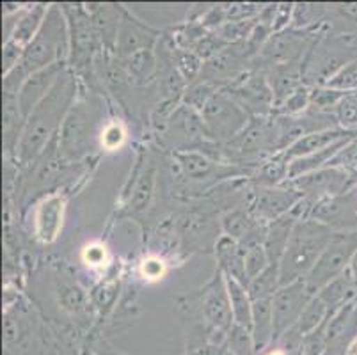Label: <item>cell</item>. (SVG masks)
I'll use <instances>...</instances> for the list:
<instances>
[{
	"mask_svg": "<svg viewBox=\"0 0 357 355\" xmlns=\"http://www.w3.org/2000/svg\"><path fill=\"white\" fill-rule=\"evenodd\" d=\"M79 93V77L68 66L63 75L57 78L50 93L25 119L24 133H22V139L15 153V162L18 167H29L55 137L59 135L61 126H63Z\"/></svg>",
	"mask_w": 357,
	"mask_h": 355,
	"instance_id": "obj_1",
	"label": "cell"
},
{
	"mask_svg": "<svg viewBox=\"0 0 357 355\" xmlns=\"http://www.w3.org/2000/svg\"><path fill=\"white\" fill-rule=\"evenodd\" d=\"M70 61V31L61 4L48 8L47 18L38 36L25 48L24 57L15 70L2 78V94L18 96L22 86L36 71L45 70L52 64Z\"/></svg>",
	"mask_w": 357,
	"mask_h": 355,
	"instance_id": "obj_2",
	"label": "cell"
},
{
	"mask_svg": "<svg viewBox=\"0 0 357 355\" xmlns=\"http://www.w3.org/2000/svg\"><path fill=\"white\" fill-rule=\"evenodd\" d=\"M98 93H79L59 132V151L64 160L82 164L102 146L105 109Z\"/></svg>",
	"mask_w": 357,
	"mask_h": 355,
	"instance_id": "obj_3",
	"label": "cell"
},
{
	"mask_svg": "<svg viewBox=\"0 0 357 355\" xmlns=\"http://www.w3.org/2000/svg\"><path fill=\"white\" fill-rule=\"evenodd\" d=\"M169 164L173 167L174 192L185 197L210 194L213 188L226 181L251 178L252 174L251 169L217 162L199 151L171 153Z\"/></svg>",
	"mask_w": 357,
	"mask_h": 355,
	"instance_id": "obj_4",
	"label": "cell"
},
{
	"mask_svg": "<svg viewBox=\"0 0 357 355\" xmlns=\"http://www.w3.org/2000/svg\"><path fill=\"white\" fill-rule=\"evenodd\" d=\"M333 234L334 231L331 227L317 220H298L291 231L283 258L279 262V285L288 286L291 282L306 281Z\"/></svg>",
	"mask_w": 357,
	"mask_h": 355,
	"instance_id": "obj_5",
	"label": "cell"
},
{
	"mask_svg": "<svg viewBox=\"0 0 357 355\" xmlns=\"http://www.w3.org/2000/svg\"><path fill=\"white\" fill-rule=\"evenodd\" d=\"M357 57V32L324 31L317 36L303 64V80L317 87Z\"/></svg>",
	"mask_w": 357,
	"mask_h": 355,
	"instance_id": "obj_6",
	"label": "cell"
},
{
	"mask_svg": "<svg viewBox=\"0 0 357 355\" xmlns=\"http://www.w3.org/2000/svg\"><path fill=\"white\" fill-rule=\"evenodd\" d=\"M70 31V61L68 66L79 78H95L96 61L103 45L93 16L84 4H61Z\"/></svg>",
	"mask_w": 357,
	"mask_h": 355,
	"instance_id": "obj_7",
	"label": "cell"
},
{
	"mask_svg": "<svg viewBox=\"0 0 357 355\" xmlns=\"http://www.w3.org/2000/svg\"><path fill=\"white\" fill-rule=\"evenodd\" d=\"M75 165L71 162L64 160L59 151V135L45 148L29 167L22 169L24 174L20 176L22 180H16V192H20L22 201L34 199L40 194H54V188L61 187L64 181L71 180L75 171Z\"/></svg>",
	"mask_w": 357,
	"mask_h": 355,
	"instance_id": "obj_8",
	"label": "cell"
},
{
	"mask_svg": "<svg viewBox=\"0 0 357 355\" xmlns=\"http://www.w3.org/2000/svg\"><path fill=\"white\" fill-rule=\"evenodd\" d=\"M317 32L297 31V29H284L281 32H274L265 47L255 59L252 68L271 73L281 70H298L303 71V64L310 52L311 45L317 39Z\"/></svg>",
	"mask_w": 357,
	"mask_h": 355,
	"instance_id": "obj_9",
	"label": "cell"
},
{
	"mask_svg": "<svg viewBox=\"0 0 357 355\" xmlns=\"http://www.w3.org/2000/svg\"><path fill=\"white\" fill-rule=\"evenodd\" d=\"M160 174V160L155 149L141 148L121 194V215H139L151 206Z\"/></svg>",
	"mask_w": 357,
	"mask_h": 355,
	"instance_id": "obj_10",
	"label": "cell"
},
{
	"mask_svg": "<svg viewBox=\"0 0 357 355\" xmlns=\"http://www.w3.org/2000/svg\"><path fill=\"white\" fill-rule=\"evenodd\" d=\"M189 299L196 302V305L189 308V311L196 309V312L199 315L201 324H204L206 327L212 328V331L226 336L229 328L235 325L228 285H226L224 273L219 269H215L212 279Z\"/></svg>",
	"mask_w": 357,
	"mask_h": 355,
	"instance_id": "obj_11",
	"label": "cell"
},
{
	"mask_svg": "<svg viewBox=\"0 0 357 355\" xmlns=\"http://www.w3.org/2000/svg\"><path fill=\"white\" fill-rule=\"evenodd\" d=\"M204 132L212 142L226 146L242 132L251 117L224 91H219L201 112Z\"/></svg>",
	"mask_w": 357,
	"mask_h": 355,
	"instance_id": "obj_12",
	"label": "cell"
},
{
	"mask_svg": "<svg viewBox=\"0 0 357 355\" xmlns=\"http://www.w3.org/2000/svg\"><path fill=\"white\" fill-rule=\"evenodd\" d=\"M357 250V231L334 233L326 250L317 262L314 269L306 279V286L313 295H317L324 286L329 285L343 272H347Z\"/></svg>",
	"mask_w": 357,
	"mask_h": 355,
	"instance_id": "obj_13",
	"label": "cell"
},
{
	"mask_svg": "<svg viewBox=\"0 0 357 355\" xmlns=\"http://www.w3.org/2000/svg\"><path fill=\"white\" fill-rule=\"evenodd\" d=\"M222 91L233 98L249 117H267L274 114V93L263 71L252 68Z\"/></svg>",
	"mask_w": 357,
	"mask_h": 355,
	"instance_id": "obj_14",
	"label": "cell"
},
{
	"mask_svg": "<svg viewBox=\"0 0 357 355\" xmlns=\"http://www.w3.org/2000/svg\"><path fill=\"white\" fill-rule=\"evenodd\" d=\"M252 64H255V57L248 50L245 43L228 45L212 59L204 61L199 78L222 91L238 80L242 75L251 71Z\"/></svg>",
	"mask_w": 357,
	"mask_h": 355,
	"instance_id": "obj_15",
	"label": "cell"
},
{
	"mask_svg": "<svg viewBox=\"0 0 357 355\" xmlns=\"http://www.w3.org/2000/svg\"><path fill=\"white\" fill-rule=\"evenodd\" d=\"M301 201H303V195L287 181L279 187H251L248 206L256 219L267 226L284 215L291 213Z\"/></svg>",
	"mask_w": 357,
	"mask_h": 355,
	"instance_id": "obj_16",
	"label": "cell"
},
{
	"mask_svg": "<svg viewBox=\"0 0 357 355\" xmlns=\"http://www.w3.org/2000/svg\"><path fill=\"white\" fill-rule=\"evenodd\" d=\"M288 183L303 195V201L307 206L313 208L314 204L327 197L350 190L352 174L337 167H324L320 171L298 176L295 180H288Z\"/></svg>",
	"mask_w": 357,
	"mask_h": 355,
	"instance_id": "obj_17",
	"label": "cell"
},
{
	"mask_svg": "<svg viewBox=\"0 0 357 355\" xmlns=\"http://www.w3.org/2000/svg\"><path fill=\"white\" fill-rule=\"evenodd\" d=\"M313 299V293L307 289L306 281L291 282L288 286H281L272 299V311H274V336L272 345L278 343L288 331L297 325L301 315ZM271 345V347H272Z\"/></svg>",
	"mask_w": 357,
	"mask_h": 355,
	"instance_id": "obj_18",
	"label": "cell"
},
{
	"mask_svg": "<svg viewBox=\"0 0 357 355\" xmlns=\"http://www.w3.org/2000/svg\"><path fill=\"white\" fill-rule=\"evenodd\" d=\"M178 239L183 250L215 249V243L222 236L220 220H215L213 213L206 210H190L180 215L176 224Z\"/></svg>",
	"mask_w": 357,
	"mask_h": 355,
	"instance_id": "obj_19",
	"label": "cell"
},
{
	"mask_svg": "<svg viewBox=\"0 0 357 355\" xmlns=\"http://www.w3.org/2000/svg\"><path fill=\"white\" fill-rule=\"evenodd\" d=\"M307 219L331 227L334 233L357 231V188L352 187L343 194L317 203L311 208Z\"/></svg>",
	"mask_w": 357,
	"mask_h": 355,
	"instance_id": "obj_20",
	"label": "cell"
},
{
	"mask_svg": "<svg viewBox=\"0 0 357 355\" xmlns=\"http://www.w3.org/2000/svg\"><path fill=\"white\" fill-rule=\"evenodd\" d=\"M162 36L164 34L158 29L151 27L144 20L137 18L134 13L125 9L121 27H119L118 43H116V55L119 59H125L142 50H155Z\"/></svg>",
	"mask_w": 357,
	"mask_h": 355,
	"instance_id": "obj_21",
	"label": "cell"
},
{
	"mask_svg": "<svg viewBox=\"0 0 357 355\" xmlns=\"http://www.w3.org/2000/svg\"><path fill=\"white\" fill-rule=\"evenodd\" d=\"M220 231L224 236H229L240 246L248 243H265L267 226L259 222L249 210L248 203L226 210L220 215Z\"/></svg>",
	"mask_w": 357,
	"mask_h": 355,
	"instance_id": "obj_22",
	"label": "cell"
},
{
	"mask_svg": "<svg viewBox=\"0 0 357 355\" xmlns=\"http://www.w3.org/2000/svg\"><path fill=\"white\" fill-rule=\"evenodd\" d=\"M68 68V63H59L52 64V66L45 68V70L36 71L31 77L25 80V84L22 86L20 93L16 96L18 100V107H20L22 114L27 119L31 116L32 110L40 105V102L50 93L52 87L55 86L57 78L63 75V71Z\"/></svg>",
	"mask_w": 357,
	"mask_h": 355,
	"instance_id": "obj_23",
	"label": "cell"
},
{
	"mask_svg": "<svg viewBox=\"0 0 357 355\" xmlns=\"http://www.w3.org/2000/svg\"><path fill=\"white\" fill-rule=\"evenodd\" d=\"M66 201L59 192L48 194L36 210V236L43 243H52L63 227Z\"/></svg>",
	"mask_w": 357,
	"mask_h": 355,
	"instance_id": "obj_24",
	"label": "cell"
},
{
	"mask_svg": "<svg viewBox=\"0 0 357 355\" xmlns=\"http://www.w3.org/2000/svg\"><path fill=\"white\" fill-rule=\"evenodd\" d=\"M95 27L102 39L103 50L116 54L119 27H121L125 8L121 4H89L87 6Z\"/></svg>",
	"mask_w": 357,
	"mask_h": 355,
	"instance_id": "obj_25",
	"label": "cell"
},
{
	"mask_svg": "<svg viewBox=\"0 0 357 355\" xmlns=\"http://www.w3.org/2000/svg\"><path fill=\"white\" fill-rule=\"evenodd\" d=\"M217 259V269L226 275V278H231L235 281H238L240 285H243L245 288L249 286L248 272H245V259H243V249L238 242H235L229 236H220L219 242L215 243V249H213Z\"/></svg>",
	"mask_w": 357,
	"mask_h": 355,
	"instance_id": "obj_26",
	"label": "cell"
},
{
	"mask_svg": "<svg viewBox=\"0 0 357 355\" xmlns=\"http://www.w3.org/2000/svg\"><path fill=\"white\" fill-rule=\"evenodd\" d=\"M25 128V117L18 107V100L11 94H2V130H4L6 158L15 160V153Z\"/></svg>",
	"mask_w": 357,
	"mask_h": 355,
	"instance_id": "obj_27",
	"label": "cell"
},
{
	"mask_svg": "<svg viewBox=\"0 0 357 355\" xmlns=\"http://www.w3.org/2000/svg\"><path fill=\"white\" fill-rule=\"evenodd\" d=\"M226 336L212 331L201 322L194 324L190 331H187L185 355H231L224 345Z\"/></svg>",
	"mask_w": 357,
	"mask_h": 355,
	"instance_id": "obj_28",
	"label": "cell"
},
{
	"mask_svg": "<svg viewBox=\"0 0 357 355\" xmlns=\"http://www.w3.org/2000/svg\"><path fill=\"white\" fill-rule=\"evenodd\" d=\"M352 137H356V133H349L342 128H333V130H326V132L310 133V135L298 139V141L295 142V144H291L288 149H284L283 155L287 156L288 162H291L295 160V158L310 155V153L320 151V149H326L329 148V146L337 144V142L352 139Z\"/></svg>",
	"mask_w": 357,
	"mask_h": 355,
	"instance_id": "obj_29",
	"label": "cell"
},
{
	"mask_svg": "<svg viewBox=\"0 0 357 355\" xmlns=\"http://www.w3.org/2000/svg\"><path fill=\"white\" fill-rule=\"evenodd\" d=\"M298 220H301V217L295 211H291V213L284 215L281 219L267 224V231H265V250L268 254L271 265L279 266V262L283 258L288 242H290L291 231H294L295 224Z\"/></svg>",
	"mask_w": 357,
	"mask_h": 355,
	"instance_id": "obj_30",
	"label": "cell"
},
{
	"mask_svg": "<svg viewBox=\"0 0 357 355\" xmlns=\"http://www.w3.org/2000/svg\"><path fill=\"white\" fill-rule=\"evenodd\" d=\"M288 169H290V162L287 160V156L283 153H278L256 165L249 178V183L251 187H279L290 180Z\"/></svg>",
	"mask_w": 357,
	"mask_h": 355,
	"instance_id": "obj_31",
	"label": "cell"
},
{
	"mask_svg": "<svg viewBox=\"0 0 357 355\" xmlns=\"http://www.w3.org/2000/svg\"><path fill=\"white\" fill-rule=\"evenodd\" d=\"M317 297H320V301L327 305L331 317H333L334 312L340 311L343 305L356 301L357 286L356 282H354L349 270L343 272L342 275L334 279V281H331L327 286H324V288L317 293Z\"/></svg>",
	"mask_w": 357,
	"mask_h": 355,
	"instance_id": "obj_32",
	"label": "cell"
},
{
	"mask_svg": "<svg viewBox=\"0 0 357 355\" xmlns=\"http://www.w3.org/2000/svg\"><path fill=\"white\" fill-rule=\"evenodd\" d=\"M48 8H50V6L47 4H34L31 6V8H25L9 39L15 41L16 45H20L22 48H27L29 43H31L32 39L38 36L40 29L43 27V22L45 18H47Z\"/></svg>",
	"mask_w": 357,
	"mask_h": 355,
	"instance_id": "obj_33",
	"label": "cell"
},
{
	"mask_svg": "<svg viewBox=\"0 0 357 355\" xmlns=\"http://www.w3.org/2000/svg\"><path fill=\"white\" fill-rule=\"evenodd\" d=\"M121 64L135 86H148L149 82H155V78H157L158 64L155 50H142L134 55H128V57L121 59Z\"/></svg>",
	"mask_w": 357,
	"mask_h": 355,
	"instance_id": "obj_34",
	"label": "cell"
},
{
	"mask_svg": "<svg viewBox=\"0 0 357 355\" xmlns=\"http://www.w3.org/2000/svg\"><path fill=\"white\" fill-rule=\"evenodd\" d=\"M226 278V275H224ZM226 285H228L229 301H231V311L235 324L240 327H245L252 331V301L249 295L248 288L240 285L238 281L231 278H226Z\"/></svg>",
	"mask_w": 357,
	"mask_h": 355,
	"instance_id": "obj_35",
	"label": "cell"
},
{
	"mask_svg": "<svg viewBox=\"0 0 357 355\" xmlns=\"http://www.w3.org/2000/svg\"><path fill=\"white\" fill-rule=\"evenodd\" d=\"M171 38V36H169ZM173 41V39H171ZM173 59L174 64H176L178 71L183 77V80L187 82V86L194 84L196 80H199L201 71H203L204 61L192 50H183V48H178L173 43Z\"/></svg>",
	"mask_w": 357,
	"mask_h": 355,
	"instance_id": "obj_36",
	"label": "cell"
},
{
	"mask_svg": "<svg viewBox=\"0 0 357 355\" xmlns=\"http://www.w3.org/2000/svg\"><path fill=\"white\" fill-rule=\"evenodd\" d=\"M331 318V312L327 309V305L320 301V297L313 295V299L310 301V304L306 305V309L301 315V320L297 322L295 328H297L303 336H307L310 332L317 331L320 325L326 324Z\"/></svg>",
	"mask_w": 357,
	"mask_h": 355,
	"instance_id": "obj_37",
	"label": "cell"
},
{
	"mask_svg": "<svg viewBox=\"0 0 357 355\" xmlns=\"http://www.w3.org/2000/svg\"><path fill=\"white\" fill-rule=\"evenodd\" d=\"M219 87H215L213 84L206 82L203 78L196 80L194 84L187 86V91L183 94V100H181V105L189 107V109L196 110L197 114H201L204 110V107L208 105V102L219 93Z\"/></svg>",
	"mask_w": 357,
	"mask_h": 355,
	"instance_id": "obj_38",
	"label": "cell"
},
{
	"mask_svg": "<svg viewBox=\"0 0 357 355\" xmlns=\"http://www.w3.org/2000/svg\"><path fill=\"white\" fill-rule=\"evenodd\" d=\"M279 285V269L278 265H271L258 278L252 279L248 286V292L251 295V301H259V299H274Z\"/></svg>",
	"mask_w": 357,
	"mask_h": 355,
	"instance_id": "obj_39",
	"label": "cell"
},
{
	"mask_svg": "<svg viewBox=\"0 0 357 355\" xmlns=\"http://www.w3.org/2000/svg\"><path fill=\"white\" fill-rule=\"evenodd\" d=\"M57 293H59V302L63 309L70 311L71 315H84L93 304L91 297H87L86 292L75 282H63Z\"/></svg>",
	"mask_w": 357,
	"mask_h": 355,
	"instance_id": "obj_40",
	"label": "cell"
},
{
	"mask_svg": "<svg viewBox=\"0 0 357 355\" xmlns=\"http://www.w3.org/2000/svg\"><path fill=\"white\" fill-rule=\"evenodd\" d=\"M347 93L342 91L331 89L327 86H317L311 87V98H310V109L311 112L318 114H334L336 107L343 100Z\"/></svg>",
	"mask_w": 357,
	"mask_h": 355,
	"instance_id": "obj_41",
	"label": "cell"
},
{
	"mask_svg": "<svg viewBox=\"0 0 357 355\" xmlns=\"http://www.w3.org/2000/svg\"><path fill=\"white\" fill-rule=\"evenodd\" d=\"M242 249L243 259H245V272H248V279L251 282L271 266V259L265 250V243H248V246H242Z\"/></svg>",
	"mask_w": 357,
	"mask_h": 355,
	"instance_id": "obj_42",
	"label": "cell"
},
{
	"mask_svg": "<svg viewBox=\"0 0 357 355\" xmlns=\"http://www.w3.org/2000/svg\"><path fill=\"white\" fill-rule=\"evenodd\" d=\"M226 348L231 355H258L255 345V338H252V331L240 325H233L229 328L228 336H226Z\"/></svg>",
	"mask_w": 357,
	"mask_h": 355,
	"instance_id": "obj_43",
	"label": "cell"
},
{
	"mask_svg": "<svg viewBox=\"0 0 357 355\" xmlns=\"http://www.w3.org/2000/svg\"><path fill=\"white\" fill-rule=\"evenodd\" d=\"M337 126L357 135V93H347L334 110Z\"/></svg>",
	"mask_w": 357,
	"mask_h": 355,
	"instance_id": "obj_44",
	"label": "cell"
},
{
	"mask_svg": "<svg viewBox=\"0 0 357 355\" xmlns=\"http://www.w3.org/2000/svg\"><path fill=\"white\" fill-rule=\"evenodd\" d=\"M310 98L311 87L303 84V86L298 87L290 98H287V100L274 110L272 116H298V114H304L310 109Z\"/></svg>",
	"mask_w": 357,
	"mask_h": 355,
	"instance_id": "obj_45",
	"label": "cell"
},
{
	"mask_svg": "<svg viewBox=\"0 0 357 355\" xmlns=\"http://www.w3.org/2000/svg\"><path fill=\"white\" fill-rule=\"evenodd\" d=\"M324 86L342 93H357V57L347 63L342 70H337Z\"/></svg>",
	"mask_w": 357,
	"mask_h": 355,
	"instance_id": "obj_46",
	"label": "cell"
},
{
	"mask_svg": "<svg viewBox=\"0 0 357 355\" xmlns=\"http://www.w3.org/2000/svg\"><path fill=\"white\" fill-rule=\"evenodd\" d=\"M327 167H337L342 171L349 172V174H356L357 172V135L350 139L340 151L336 153L331 164Z\"/></svg>",
	"mask_w": 357,
	"mask_h": 355,
	"instance_id": "obj_47",
	"label": "cell"
},
{
	"mask_svg": "<svg viewBox=\"0 0 357 355\" xmlns=\"http://www.w3.org/2000/svg\"><path fill=\"white\" fill-rule=\"evenodd\" d=\"M116 295H118V285L116 282H102L91 292V302H93L95 308L103 311V309H109L110 305L114 304Z\"/></svg>",
	"mask_w": 357,
	"mask_h": 355,
	"instance_id": "obj_48",
	"label": "cell"
},
{
	"mask_svg": "<svg viewBox=\"0 0 357 355\" xmlns=\"http://www.w3.org/2000/svg\"><path fill=\"white\" fill-rule=\"evenodd\" d=\"M25 48H22L20 45H16L15 41H6L2 45V73L8 75L9 71L15 70L18 64H20L22 57H24Z\"/></svg>",
	"mask_w": 357,
	"mask_h": 355,
	"instance_id": "obj_49",
	"label": "cell"
},
{
	"mask_svg": "<svg viewBox=\"0 0 357 355\" xmlns=\"http://www.w3.org/2000/svg\"><path fill=\"white\" fill-rule=\"evenodd\" d=\"M123 130L119 128V125L116 123H110V125L105 126L102 135V146H105L107 149H114L121 144L123 141Z\"/></svg>",
	"mask_w": 357,
	"mask_h": 355,
	"instance_id": "obj_50",
	"label": "cell"
},
{
	"mask_svg": "<svg viewBox=\"0 0 357 355\" xmlns=\"http://www.w3.org/2000/svg\"><path fill=\"white\" fill-rule=\"evenodd\" d=\"M349 272H350V275H352L354 282H356V286H357V250H356V254H354L352 262H350Z\"/></svg>",
	"mask_w": 357,
	"mask_h": 355,
	"instance_id": "obj_51",
	"label": "cell"
},
{
	"mask_svg": "<svg viewBox=\"0 0 357 355\" xmlns=\"http://www.w3.org/2000/svg\"><path fill=\"white\" fill-rule=\"evenodd\" d=\"M347 355H357V340L354 341L352 347L349 348V354H347Z\"/></svg>",
	"mask_w": 357,
	"mask_h": 355,
	"instance_id": "obj_52",
	"label": "cell"
},
{
	"mask_svg": "<svg viewBox=\"0 0 357 355\" xmlns=\"http://www.w3.org/2000/svg\"><path fill=\"white\" fill-rule=\"evenodd\" d=\"M356 302H357V297H356Z\"/></svg>",
	"mask_w": 357,
	"mask_h": 355,
	"instance_id": "obj_53",
	"label": "cell"
}]
</instances>
